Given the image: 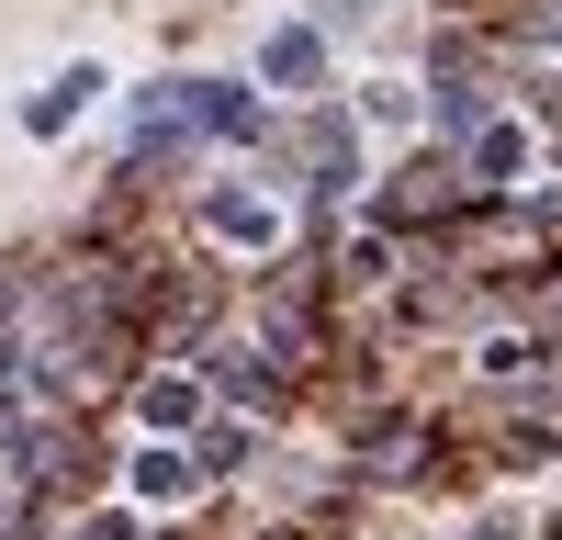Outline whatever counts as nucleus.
Returning <instances> with one entry per match:
<instances>
[{"mask_svg":"<svg viewBox=\"0 0 562 540\" xmlns=\"http://www.w3.org/2000/svg\"><path fill=\"white\" fill-rule=\"evenodd\" d=\"M0 518H12V495H0Z\"/></svg>","mask_w":562,"mask_h":540,"instance_id":"423d86ee","label":"nucleus"},{"mask_svg":"<svg viewBox=\"0 0 562 540\" xmlns=\"http://www.w3.org/2000/svg\"><path fill=\"white\" fill-rule=\"evenodd\" d=\"M135 495H192V462H180V450H147V462H135Z\"/></svg>","mask_w":562,"mask_h":540,"instance_id":"39448f33","label":"nucleus"},{"mask_svg":"<svg viewBox=\"0 0 562 540\" xmlns=\"http://www.w3.org/2000/svg\"><path fill=\"white\" fill-rule=\"evenodd\" d=\"M192 417H203L192 383H147V428H192Z\"/></svg>","mask_w":562,"mask_h":540,"instance_id":"20e7f679","label":"nucleus"},{"mask_svg":"<svg viewBox=\"0 0 562 540\" xmlns=\"http://www.w3.org/2000/svg\"><path fill=\"white\" fill-rule=\"evenodd\" d=\"M203 225H214L225 248H270V237H281V214H270V203H248V192H214V203H203Z\"/></svg>","mask_w":562,"mask_h":540,"instance_id":"f03ea898","label":"nucleus"},{"mask_svg":"<svg viewBox=\"0 0 562 540\" xmlns=\"http://www.w3.org/2000/svg\"><path fill=\"white\" fill-rule=\"evenodd\" d=\"M90 102H102V68L79 57V68H57V79L34 90V113H23V124H34V135H57V124H68V113H90Z\"/></svg>","mask_w":562,"mask_h":540,"instance_id":"f257e3e1","label":"nucleus"},{"mask_svg":"<svg viewBox=\"0 0 562 540\" xmlns=\"http://www.w3.org/2000/svg\"><path fill=\"white\" fill-rule=\"evenodd\" d=\"M259 68H270V79H281V90H304V79H315V68H326V45H315V34H304V23H293V34H270V57H259Z\"/></svg>","mask_w":562,"mask_h":540,"instance_id":"7ed1b4c3","label":"nucleus"}]
</instances>
